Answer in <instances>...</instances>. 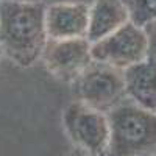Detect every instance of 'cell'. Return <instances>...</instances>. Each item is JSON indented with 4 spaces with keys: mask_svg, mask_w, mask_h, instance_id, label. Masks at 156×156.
Listing matches in <instances>:
<instances>
[{
    "mask_svg": "<svg viewBox=\"0 0 156 156\" xmlns=\"http://www.w3.org/2000/svg\"><path fill=\"white\" fill-rule=\"evenodd\" d=\"M125 94L134 105L156 112V64L145 59L123 70Z\"/></svg>",
    "mask_w": 156,
    "mask_h": 156,
    "instance_id": "cell-9",
    "label": "cell"
},
{
    "mask_svg": "<svg viewBox=\"0 0 156 156\" xmlns=\"http://www.w3.org/2000/svg\"><path fill=\"white\" fill-rule=\"evenodd\" d=\"M147 34L144 28L128 22L105 39L90 44V55L94 61L105 62L115 69L125 70L137 62L147 59Z\"/></svg>",
    "mask_w": 156,
    "mask_h": 156,
    "instance_id": "cell-5",
    "label": "cell"
},
{
    "mask_svg": "<svg viewBox=\"0 0 156 156\" xmlns=\"http://www.w3.org/2000/svg\"><path fill=\"white\" fill-rule=\"evenodd\" d=\"M62 123L75 148L94 156H106L109 145L108 115L75 100L64 109Z\"/></svg>",
    "mask_w": 156,
    "mask_h": 156,
    "instance_id": "cell-4",
    "label": "cell"
},
{
    "mask_svg": "<svg viewBox=\"0 0 156 156\" xmlns=\"http://www.w3.org/2000/svg\"><path fill=\"white\" fill-rule=\"evenodd\" d=\"M89 6L81 2L55 3L45 8V31L53 41L81 39L87 34Z\"/></svg>",
    "mask_w": 156,
    "mask_h": 156,
    "instance_id": "cell-7",
    "label": "cell"
},
{
    "mask_svg": "<svg viewBox=\"0 0 156 156\" xmlns=\"http://www.w3.org/2000/svg\"><path fill=\"white\" fill-rule=\"evenodd\" d=\"M45 8L39 3H0V50L20 67L42 56L47 44Z\"/></svg>",
    "mask_w": 156,
    "mask_h": 156,
    "instance_id": "cell-1",
    "label": "cell"
},
{
    "mask_svg": "<svg viewBox=\"0 0 156 156\" xmlns=\"http://www.w3.org/2000/svg\"><path fill=\"white\" fill-rule=\"evenodd\" d=\"M147 34V42H148V50H147V59L156 64V22L148 23L144 28Z\"/></svg>",
    "mask_w": 156,
    "mask_h": 156,
    "instance_id": "cell-11",
    "label": "cell"
},
{
    "mask_svg": "<svg viewBox=\"0 0 156 156\" xmlns=\"http://www.w3.org/2000/svg\"><path fill=\"white\" fill-rule=\"evenodd\" d=\"M2 2H20V3H39L41 0H0V3Z\"/></svg>",
    "mask_w": 156,
    "mask_h": 156,
    "instance_id": "cell-13",
    "label": "cell"
},
{
    "mask_svg": "<svg viewBox=\"0 0 156 156\" xmlns=\"http://www.w3.org/2000/svg\"><path fill=\"white\" fill-rule=\"evenodd\" d=\"M129 22L139 28H145L148 23L156 22V0H122Z\"/></svg>",
    "mask_w": 156,
    "mask_h": 156,
    "instance_id": "cell-10",
    "label": "cell"
},
{
    "mask_svg": "<svg viewBox=\"0 0 156 156\" xmlns=\"http://www.w3.org/2000/svg\"><path fill=\"white\" fill-rule=\"evenodd\" d=\"M106 156H144L156 150V112L123 100L108 114Z\"/></svg>",
    "mask_w": 156,
    "mask_h": 156,
    "instance_id": "cell-2",
    "label": "cell"
},
{
    "mask_svg": "<svg viewBox=\"0 0 156 156\" xmlns=\"http://www.w3.org/2000/svg\"><path fill=\"white\" fill-rule=\"evenodd\" d=\"M128 22V11L122 0H95L92 6H89L86 39L90 44H95Z\"/></svg>",
    "mask_w": 156,
    "mask_h": 156,
    "instance_id": "cell-8",
    "label": "cell"
},
{
    "mask_svg": "<svg viewBox=\"0 0 156 156\" xmlns=\"http://www.w3.org/2000/svg\"><path fill=\"white\" fill-rule=\"evenodd\" d=\"M41 58L44 59L47 70L53 76L61 81L73 83L92 61L90 42L86 37L66 41L47 39Z\"/></svg>",
    "mask_w": 156,
    "mask_h": 156,
    "instance_id": "cell-6",
    "label": "cell"
},
{
    "mask_svg": "<svg viewBox=\"0 0 156 156\" xmlns=\"http://www.w3.org/2000/svg\"><path fill=\"white\" fill-rule=\"evenodd\" d=\"M72 86L78 100L103 114L126 100L123 70L94 59Z\"/></svg>",
    "mask_w": 156,
    "mask_h": 156,
    "instance_id": "cell-3",
    "label": "cell"
},
{
    "mask_svg": "<svg viewBox=\"0 0 156 156\" xmlns=\"http://www.w3.org/2000/svg\"><path fill=\"white\" fill-rule=\"evenodd\" d=\"M144 156H154V154H144Z\"/></svg>",
    "mask_w": 156,
    "mask_h": 156,
    "instance_id": "cell-14",
    "label": "cell"
},
{
    "mask_svg": "<svg viewBox=\"0 0 156 156\" xmlns=\"http://www.w3.org/2000/svg\"><path fill=\"white\" fill-rule=\"evenodd\" d=\"M154 156H156V153H154Z\"/></svg>",
    "mask_w": 156,
    "mask_h": 156,
    "instance_id": "cell-16",
    "label": "cell"
},
{
    "mask_svg": "<svg viewBox=\"0 0 156 156\" xmlns=\"http://www.w3.org/2000/svg\"><path fill=\"white\" fill-rule=\"evenodd\" d=\"M67 156H94V154H90V153H87L84 150H80V148H73Z\"/></svg>",
    "mask_w": 156,
    "mask_h": 156,
    "instance_id": "cell-12",
    "label": "cell"
},
{
    "mask_svg": "<svg viewBox=\"0 0 156 156\" xmlns=\"http://www.w3.org/2000/svg\"><path fill=\"white\" fill-rule=\"evenodd\" d=\"M0 58H2V50H0Z\"/></svg>",
    "mask_w": 156,
    "mask_h": 156,
    "instance_id": "cell-15",
    "label": "cell"
}]
</instances>
